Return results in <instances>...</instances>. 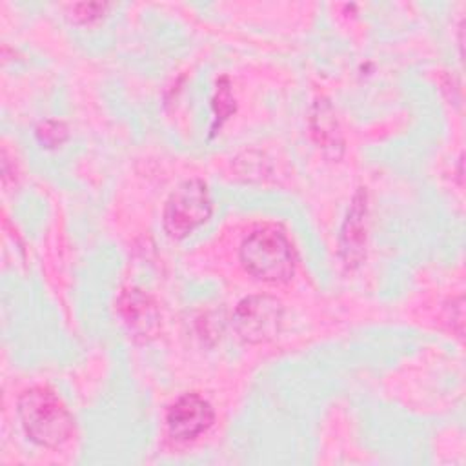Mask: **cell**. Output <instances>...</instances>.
Listing matches in <instances>:
<instances>
[{"label":"cell","mask_w":466,"mask_h":466,"mask_svg":"<svg viewBox=\"0 0 466 466\" xmlns=\"http://www.w3.org/2000/svg\"><path fill=\"white\" fill-rule=\"evenodd\" d=\"M18 417L27 439L46 448H58L75 430L73 415L60 397L42 386L29 388L20 395Z\"/></svg>","instance_id":"cell-1"},{"label":"cell","mask_w":466,"mask_h":466,"mask_svg":"<svg viewBox=\"0 0 466 466\" xmlns=\"http://www.w3.org/2000/svg\"><path fill=\"white\" fill-rule=\"evenodd\" d=\"M240 262L244 269L266 282H286L295 271V257L286 235L264 226L248 235L240 246Z\"/></svg>","instance_id":"cell-2"},{"label":"cell","mask_w":466,"mask_h":466,"mask_svg":"<svg viewBox=\"0 0 466 466\" xmlns=\"http://www.w3.org/2000/svg\"><path fill=\"white\" fill-rule=\"evenodd\" d=\"M208 186L200 178L178 184L164 206V229L171 238H184L211 217Z\"/></svg>","instance_id":"cell-3"},{"label":"cell","mask_w":466,"mask_h":466,"mask_svg":"<svg viewBox=\"0 0 466 466\" xmlns=\"http://www.w3.org/2000/svg\"><path fill=\"white\" fill-rule=\"evenodd\" d=\"M284 319L282 302L269 295H249L238 302L233 313V329L249 342H268L279 335Z\"/></svg>","instance_id":"cell-4"},{"label":"cell","mask_w":466,"mask_h":466,"mask_svg":"<svg viewBox=\"0 0 466 466\" xmlns=\"http://www.w3.org/2000/svg\"><path fill=\"white\" fill-rule=\"evenodd\" d=\"M116 311L135 340L147 342L157 337L160 329V311L153 297L146 291L138 288L124 289L116 299Z\"/></svg>","instance_id":"cell-5"},{"label":"cell","mask_w":466,"mask_h":466,"mask_svg":"<svg viewBox=\"0 0 466 466\" xmlns=\"http://www.w3.org/2000/svg\"><path fill=\"white\" fill-rule=\"evenodd\" d=\"M215 419L211 404L198 393H186L178 397L166 415L167 431L175 441H193L202 435Z\"/></svg>","instance_id":"cell-6"},{"label":"cell","mask_w":466,"mask_h":466,"mask_svg":"<svg viewBox=\"0 0 466 466\" xmlns=\"http://www.w3.org/2000/svg\"><path fill=\"white\" fill-rule=\"evenodd\" d=\"M366 246V191L359 189L351 200L340 229V255L348 268L360 264Z\"/></svg>","instance_id":"cell-7"},{"label":"cell","mask_w":466,"mask_h":466,"mask_svg":"<svg viewBox=\"0 0 466 466\" xmlns=\"http://www.w3.org/2000/svg\"><path fill=\"white\" fill-rule=\"evenodd\" d=\"M309 124H311V133H313L317 144H320V147L326 153H331L335 158L340 157L344 142H342V135L339 129V122H337L335 113L328 100L322 98L313 104Z\"/></svg>","instance_id":"cell-8"},{"label":"cell","mask_w":466,"mask_h":466,"mask_svg":"<svg viewBox=\"0 0 466 466\" xmlns=\"http://www.w3.org/2000/svg\"><path fill=\"white\" fill-rule=\"evenodd\" d=\"M213 111H215V122H213V133L217 129V126L220 127L222 122L235 111V100L233 95L229 91V84L226 78H222L217 84V91H215V98H213Z\"/></svg>","instance_id":"cell-9"},{"label":"cell","mask_w":466,"mask_h":466,"mask_svg":"<svg viewBox=\"0 0 466 466\" xmlns=\"http://www.w3.org/2000/svg\"><path fill=\"white\" fill-rule=\"evenodd\" d=\"M36 138L46 147H56L67 138V127L60 120H46L36 127Z\"/></svg>","instance_id":"cell-10"},{"label":"cell","mask_w":466,"mask_h":466,"mask_svg":"<svg viewBox=\"0 0 466 466\" xmlns=\"http://www.w3.org/2000/svg\"><path fill=\"white\" fill-rule=\"evenodd\" d=\"M107 9V4H100V2H84V4H73L71 5V18L76 24H91L95 20H98L100 16H104Z\"/></svg>","instance_id":"cell-11"}]
</instances>
